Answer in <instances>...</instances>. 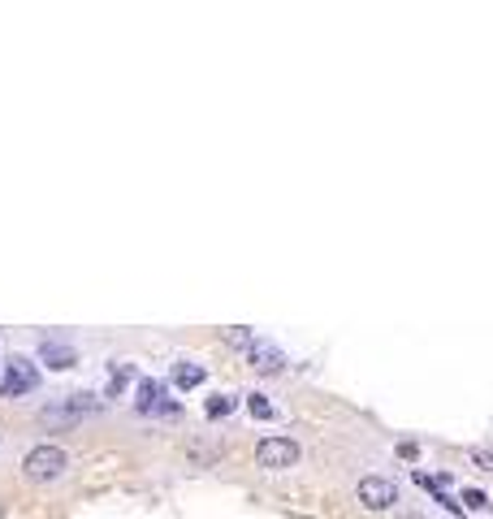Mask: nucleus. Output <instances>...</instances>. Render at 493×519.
Listing matches in <instances>:
<instances>
[{"label": "nucleus", "mask_w": 493, "mask_h": 519, "mask_svg": "<svg viewBox=\"0 0 493 519\" xmlns=\"http://www.w3.org/2000/svg\"><path fill=\"white\" fill-rule=\"evenodd\" d=\"M251 368H260V372H281V368H286V355H281L277 346L255 342V346H251Z\"/></svg>", "instance_id": "nucleus-6"}, {"label": "nucleus", "mask_w": 493, "mask_h": 519, "mask_svg": "<svg viewBox=\"0 0 493 519\" xmlns=\"http://www.w3.org/2000/svg\"><path fill=\"white\" fill-rule=\"evenodd\" d=\"M255 463L260 468H269V471H286V468H295L298 463V442L295 437H264V442L255 445Z\"/></svg>", "instance_id": "nucleus-3"}, {"label": "nucleus", "mask_w": 493, "mask_h": 519, "mask_svg": "<svg viewBox=\"0 0 493 519\" xmlns=\"http://www.w3.org/2000/svg\"><path fill=\"white\" fill-rule=\"evenodd\" d=\"M471 463H480L485 471H493V450H471Z\"/></svg>", "instance_id": "nucleus-13"}, {"label": "nucleus", "mask_w": 493, "mask_h": 519, "mask_svg": "<svg viewBox=\"0 0 493 519\" xmlns=\"http://www.w3.org/2000/svg\"><path fill=\"white\" fill-rule=\"evenodd\" d=\"M65 468H70V454H65L56 442L30 445L26 459H22V476L26 480H35V485H48V480H56V476H65Z\"/></svg>", "instance_id": "nucleus-1"}, {"label": "nucleus", "mask_w": 493, "mask_h": 519, "mask_svg": "<svg viewBox=\"0 0 493 519\" xmlns=\"http://www.w3.org/2000/svg\"><path fill=\"white\" fill-rule=\"evenodd\" d=\"M246 411H251L255 420H264V416H272V402L264 394H246Z\"/></svg>", "instance_id": "nucleus-10"}, {"label": "nucleus", "mask_w": 493, "mask_h": 519, "mask_svg": "<svg viewBox=\"0 0 493 519\" xmlns=\"http://www.w3.org/2000/svg\"><path fill=\"white\" fill-rule=\"evenodd\" d=\"M203 376H208V372L199 368V364H177V368H173V385H177V390H195V385H203Z\"/></svg>", "instance_id": "nucleus-8"}, {"label": "nucleus", "mask_w": 493, "mask_h": 519, "mask_svg": "<svg viewBox=\"0 0 493 519\" xmlns=\"http://www.w3.org/2000/svg\"><path fill=\"white\" fill-rule=\"evenodd\" d=\"M160 398H165L160 381H156V376H143V381H139V411H156Z\"/></svg>", "instance_id": "nucleus-7"}, {"label": "nucleus", "mask_w": 493, "mask_h": 519, "mask_svg": "<svg viewBox=\"0 0 493 519\" xmlns=\"http://www.w3.org/2000/svg\"><path fill=\"white\" fill-rule=\"evenodd\" d=\"M402 519H424V515H402Z\"/></svg>", "instance_id": "nucleus-14"}, {"label": "nucleus", "mask_w": 493, "mask_h": 519, "mask_svg": "<svg viewBox=\"0 0 493 519\" xmlns=\"http://www.w3.org/2000/svg\"><path fill=\"white\" fill-rule=\"evenodd\" d=\"M35 385H39V372H35V364H30L26 355H9L4 376H0V398H22V394H30Z\"/></svg>", "instance_id": "nucleus-2"}, {"label": "nucleus", "mask_w": 493, "mask_h": 519, "mask_svg": "<svg viewBox=\"0 0 493 519\" xmlns=\"http://www.w3.org/2000/svg\"><path fill=\"white\" fill-rule=\"evenodd\" d=\"M355 497H359L364 511H390L398 502V489H394V480H385V476H364Z\"/></svg>", "instance_id": "nucleus-4"}, {"label": "nucleus", "mask_w": 493, "mask_h": 519, "mask_svg": "<svg viewBox=\"0 0 493 519\" xmlns=\"http://www.w3.org/2000/svg\"><path fill=\"white\" fill-rule=\"evenodd\" d=\"M234 402H238L234 394H212V398H208V416H212V420H221V416L234 411Z\"/></svg>", "instance_id": "nucleus-9"}, {"label": "nucleus", "mask_w": 493, "mask_h": 519, "mask_svg": "<svg viewBox=\"0 0 493 519\" xmlns=\"http://www.w3.org/2000/svg\"><path fill=\"white\" fill-rule=\"evenodd\" d=\"M463 506H468V511H489V497L480 494V489H468V494H463Z\"/></svg>", "instance_id": "nucleus-12"}, {"label": "nucleus", "mask_w": 493, "mask_h": 519, "mask_svg": "<svg viewBox=\"0 0 493 519\" xmlns=\"http://www.w3.org/2000/svg\"><path fill=\"white\" fill-rule=\"evenodd\" d=\"M39 359H44V364H48V368H74L78 364V355H74V346L70 342H44L39 346Z\"/></svg>", "instance_id": "nucleus-5"}, {"label": "nucleus", "mask_w": 493, "mask_h": 519, "mask_svg": "<svg viewBox=\"0 0 493 519\" xmlns=\"http://www.w3.org/2000/svg\"><path fill=\"white\" fill-rule=\"evenodd\" d=\"M134 376V368L130 364H113V381H108V394H122V385Z\"/></svg>", "instance_id": "nucleus-11"}]
</instances>
